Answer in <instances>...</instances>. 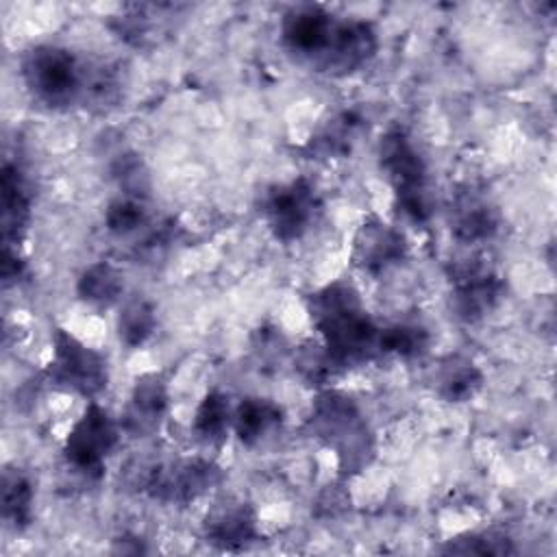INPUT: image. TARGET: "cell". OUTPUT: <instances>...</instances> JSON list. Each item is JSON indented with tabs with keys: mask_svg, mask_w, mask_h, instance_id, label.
Masks as SVG:
<instances>
[{
	"mask_svg": "<svg viewBox=\"0 0 557 557\" xmlns=\"http://www.w3.org/2000/svg\"><path fill=\"white\" fill-rule=\"evenodd\" d=\"M307 311L339 368L359 366L379 355V326L350 283L335 281L315 289L307 296Z\"/></svg>",
	"mask_w": 557,
	"mask_h": 557,
	"instance_id": "cell-1",
	"label": "cell"
},
{
	"mask_svg": "<svg viewBox=\"0 0 557 557\" xmlns=\"http://www.w3.org/2000/svg\"><path fill=\"white\" fill-rule=\"evenodd\" d=\"M307 431L335 455L342 476L361 472L374 457V431L359 405L344 392H318L307 418Z\"/></svg>",
	"mask_w": 557,
	"mask_h": 557,
	"instance_id": "cell-2",
	"label": "cell"
},
{
	"mask_svg": "<svg viewBox=\"0 0 557 557\" xmlns=\"http://www.w3.org/2000/svg\"><path fill=\"white\" fill-rule=\"evenodd\" d=\"M379 168L394 189L396 209L413 224H424L431 215L429 170L409 135L389 128L379 141Z\"/></svg>",
	"mask_w": 557,
	"mask_h": 557,
	"instance_id": "cell-3",
	"label": "cell"
},
{
	"mask_svg": "<svg viewBox=\"0 0 557 557\" xmlns=\"http://www.w3.org/2000/svg\"><path fill=\"white\" fill-rule=\"evenodd\" d=\"M85 61L61 46H33L22 57V78L41 104L61 109L81 102Z\"/></svg>",
	"mask_w": 557,
	"mask_h": 557,
	"instance_id": "cell-4",
	"label": "cell"
},
{
	"mask_svg": "<svg viewBox=\"0 0 557 557\" xmlns=\"http://www.w3.org/2000/svg\"><path fill=\"white\" fill-rule=\"evenodd\" d=\"M50 339L52 357L46 366L48 383L87 400H96L109 385L107 357L61 326L52 331Z\"/></svg>",
	"mask_w": 557,
	"mask_h": 557,
	"instance_id": "cell-5",
	"label": "cell"
},
{
	"mask_svg": "<svg viewBox=\"0 0 557 557\" xmlns=\"http://www.w3.org/2000/svg\"><path fill=\"white\" fill-rule=\"evenodd\" d=\"M120 429L122 426L98 400H87L83 416L74 422L65 437V463L87 479H98L104 470L107 457L117 446Z\"/></svg>",
	"mask_w": 557,
	"mask_h": 557,
	"instance_id": "cell-6",
	"label": "cell"
},
{
	"mask_svg": "<svg viewBox=\"0 0 557 557\" xmlns=\"http://www.w3.org/2000/svg\"><path fill=\"white\" fill-rule=\"evenodd\" d=\"M322 202L311 181L294 178L270 187L261 200V215L272 235L285 244L300 239L320 218Z\"/></svg>",
	"mask_w": 557,
	"mask_h": 557,
	"instance_id": "cell-7",
	"label": "cell"
},
{
	"mask_svg": "<svg viewBox=\"0 0 557 557\" xmlns=\"http://www.w3.org/2000/svg\"><path fill=\"white\" fill-rule=\"evenodd\" d=\"M450 305L463 322H476L496 309L505 294V281L496 270L479 259L468 257L450 265Z\"/></svg>",
	"mask_w": 557,
	"mask_h": 557,
	"instance_id": "cell-8",
	"label": "cell"
},
{
	"mask_svg": "<svg viewBox=\"0 0 557 557\" xmlns=\"http://www.w3.org/2000/svg\"><path fill=\"white\" fill-rule=\"evenodd\" d=\"M222 481V470L211 459L187 457L157 463L144 479V490L161 503L185 505Z\"/></svg>",
	"mask_w": 557,
	"mask_h": 557,
	"instance_id": "cell-9",
	"label": "cell"
},
{
	"mask_svg": "<svg viewBox=\"0 0 557 557\" xmlns=\"http://www.w3.org/2000/svg\"><path fill=\"white\" fill-rule=\"evenodd\" d=\"M202 533L205 540L218 550H246L259 540L257 513L244 500L224 498L207 511L202 520Z\"/></svg>",
	"mask_w": 557,
	"mask_h": 557,
	"instance_id": "cell-10",
	"label": "cell"
},
{
	"mask_svg": "<svg viewBox=\"0 0 557 557\" xmlns=\"http://www.w3.org/2000/svg\"><path fill=\"white\" fill-rule=\"evenodd\" d=\"M350 257L359 270L381 274L407 257V242L398 228L370 215L359 224L352 237Z\"/></svg>",
	"mask_w": 557,
	"mask_h": 557,
	"instance_id": "cell-11",
	"label": "cell"
},
{
	"mask_svg": "<svg viewBox=\"0 0 557 557\" xmlns=\"http://www.w3.org/2000/svg\"><path fill=\"white\" fill-rule=\"evenodd\" d=\"M379 48L376 28L366 20H342L335 24L331 44L315 65L329 74H350L366 65Z\"/></svg>",
	"mask_w": 557,
	"mask_h": 557,
	"instance_id": "cell-12",
	"label": "cell"
},
{
	"mask_svg": "<svg viewBox=\"0 0 557 557\" xmlns=\"http://www.w3.org/2000/svg\"><path fill=\"white\" fill-rule=\"evenodd\" d=\"M335 24L337 20H333V15H329L322 7H296L283 20V44L287 46L289 52H294L300 59H307L315 67L331 44Z\"/></svg>",
	"mask_w": 557,
	"mask_h": 557,
	"instance_id": "cell-13",
	"label": "cell"
},
{
	"mask_svg": "<svg viewBox=\"0 0 557 557\" xmlns=\"http://www.w3.org/2000/svg\"><path fill=\"white\" fill-rule=\"evenodd\" d=\"M170 409L168 383L161 374H144L135 381L124 416L120 420L122 431L133 437H148L159 431Z\"/></svg>",
	"mask_w": 557,
	"mask_h": 557,
	"instance_id": "cell-14",
	"label": "cell"
},
{
	"mask_svg": "<svg viewBox=\"0 0 557 557\" xmlns=\"http://www.w3.org/2000/svg\"><path fill=\"white\" fill-rule=\"evenodd\" d=\"M2 189V250L22 252L30 224V196L17 165L4 163L0 176Z\"/></svg>",
	"mask_w": 557,
	"mask_h": 557,
	"instance_id": "cell-15",
	"label": "cell"
},
{
	"mask_svg": "<svg viewBox=\"0 0 557 557\" xmlns=\"http://www.w3.org/2000/svg\"><path fill=\"white\" fill-rule=\"evenodd\" d=\"M450 231L461 244L487 242L498 231V213L485 198L466 194L455 202Z\"/></svg>",
	"mask_w": 557,
	"mask_h": 557,
	"instance_id": "cell-16",
	"label": "cell"
},
{
	"mask_svg": "<svg viewBox=\"0 0 557 557\" xmlns=\"http://www.w3.org/2000/svg\"><path fill=\"white\" fill-rule=\"evenodd\" d=\"M361 131V117L355 111H342L331 115L307 141V150L315 159H342L348 157L357 135Z\"/></svg>",
	"mask_w": 557,
	"mask_h": 557,
	"instance_id": "cell-17",
	"label": "cell"
},
{
	"mask_svg": "<svg viewBox=\"0 0 557 557\" xmlns=\"http://www.w3.org/2000/svg\"><path fill=\"white\" fill-rule=\"evenodd\" d=\"M435 392L448 403H466L472 400L483 387L481 368L461 355L446 357L433 376Z\"/></svg>",
	"mask_w": 557,
	"mask_h": 557,
	"instance_id": "cell-18",
	"label": "cell"
},
{
	"mask_svg": "<svg viewBox=\"0 0 557 557\" xmlns=\"http://www.w3.org/2000/svg\"><path fill=\"white\" fill-rule=\"evenodd\" d=\"M283 422V409L268 398H244L233 409V431L242 444L252 446L278 429Z\"/></svg>",
	"mask_w": 557,
	"mask_h": 557,
	"instance_id": "cell-19",
	"label": "cell"
},
{
	"mask_svg": "<svg viewBox=\"0 0 557 557\" xmlns=\"http://www.w3.org/2000/svg\"><path fill=\"white\" fill-rule=\"evenodd\" d=\"M122 292H124L122 272L109 261H96L87 265L76 281L78 298L98 309L115 305L122 298Z\"/></svg>",
	"mask_w": 557,
	"mask_h": 557,
	"instance_id": "cell-20",
	"label": "cell"
},
{
	"mask_svg": "<svg viewBox=\"0 0 557 557\" xmlns=\"http://www.w3.org/2000/svg\"><path fill=\"white\" fill-rule=\"evenodd\" d=\"M233 426V409L226 394L211 389L205 394L200 405L196 407L194 420H191V433L196 440L205 444H220L224 442L228 429Z\"/></svg>",
	"mask_w": 557,
	"mask_h": 557,
	"instance_id": "cell-21",
	"label": "cell"
},
{
	"mask_svg": "<svg viewBox=\"0 0 557 557\" xmlns=\"http://www.w3.org/2000/svg\"><path fill=\"white\" fill-rule=\"evenodd\" d=\"M2 516L15 531L33 520V483L20 470H7L2 476Z\"/></svg>",
	"mask_w": 557,
	"mask_h": 557,
	"instance_id": "cell-22",
	"label": "cell"
},
{
	"mask_svg": "<svg viewBox=\"0 0 557 557\" xmlns=\"http://www.w3.org/2000/svg\"><path fill=\"white\" fill-rule=\"evenodd\" d=\"M157 329V313L146 298L128 300L117 315V337L128 348L144 346Z\"/></svg>",
	"mask_w": 557,
	"mask_h": 557,
	"instance_id": "cell-23",
	"label": "cell"
},
{
	"mask_svg": "<svg viewBox=\"0 0 557 557\" xmlns=\"http://www.w3.org/2000/svg\"><path fill=\"white\" fill-rule=\"evenodd\" d=\"M426 346H429V333L420 324L398 322V324L379 329V339H376L379 355L411 359V357H420L426 350Z\"/></svg>",
	"mask_w": 557,
	"mask_h": 557,
	"instance_id": "cell-24",
	"label": "cell"
},
{
	"mask_svg": "<svg viewBox=\"0 0 557 557\" xmlns=\"http://www.w3.org/2000/svg\"><path fill=\"white\" fill-rule=\"evenodd\" d=\"M148 222L146 205L139 200V196L124 194L109 202L104 211V226L109 233L117 237H126L137 233Z\"/></svg>",
	"mask_w": 557,
	"mask_h": 557,
	"instance_id": "cell-25",
	"label": "cell"
},
{
	"mask_svg": "<svg viewBox=\"0 0 557 557\" xmlns=\"http://www.w3.org/2000/svg\"><path fill=\"white\" fill-rule=\"evenodd\" d=\"M294 368L300 374L302 381L311 385H324L337 370L339 366L333 361L324 344H305L294 357Z\"/></svg>",
	"mask_w": 557,
	"mask_h": 557,
	"instance_id": "cell-26",
	"label": "cell"
},
{
	"mask_svg": "<svg viewBox=\"0 0 557 557\" xmlns=\"http://www.w3.org/2000/svg\"><path fill=\"white\" fill-rule=\"evenodd\" d=\"M442 553H455V555H509L513 553L511 540L505 535H498L494 531L483 533H466L455 540H448Z\"/></svg>",
	"mask_w": 557,
	"mask_h": 557,
	"instance_id": "cell-27",
	"label": "cell"
}]
</instances>
